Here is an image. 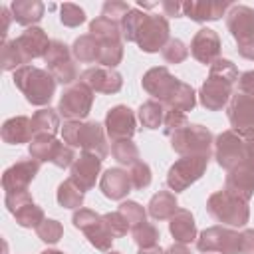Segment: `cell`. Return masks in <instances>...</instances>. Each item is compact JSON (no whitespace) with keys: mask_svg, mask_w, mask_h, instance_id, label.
Segmentation results:
<instances>
[{"mask_svg":"<svg viewBox=\"0 0 254 254\" xmlns=\"http://www.w3.org/2000/svg\"><path fill=\"white\" fill-rule=\"evenodd\" d=\"M238 81V69L230 60L218 58L210 69L206 81L198 89L200 105L206 111H220L234 95V83Z\"/></svg>","mask_w":254,"mask_h":254,"instance_id":"obj_1","label":"cell"},{"mask_svg":"<svg viewBox=\"0 0 254 254\" xmlns=\"http://www.w3.org/2000/svg\"><path fill=\"white\" fill-rule=\"evenodd\" d=\"M105 135V127L97 121H64L62 125L64 143H67L73 149L79 147L81 151L91 153L101 161L109 153Z\"/></svg>","mask_w":254,"mask_h":254,"instance_id":"obj_2","label":"cell"},{"mask_svg":"<svg viewBox=\"0 0 254 254\" xmlns=\"http://www.w3.org/2000/svg\"><path fill=\"white\" fill-rule=\"evenodd\" d=\"M12 79H14V85L26 97V101L32 105H38V107L48 105L56 93L58 81L54 79V75L48 69H42V67L30 65V64L16 69Z\"/></svg>","mask_w":254,"mask_h":254,"instance_id":"obj_3","label":"cell"},{"mask_svg":"<svg viewBox=\"0 0 254 254\" xmlns=\"http://www.w3.org/2000/svg\"><path fill=\"white\" fill-rule=\"evenodd\" d=\"M206 212L226 226H246L250 220V206L248 200H242L228 190H216L206 200Z\"/></svg>","mask_w":254,"mask_h":254,"instance_id":"obj_4","label":"cell"},{"mask_svg":"<svg viewBox=\"0 0 254 254\" xmlns=\"http://www.w3.org/2000/svg\"><path fill=\"white\" fill-rule=\"evenodd\" d=\"M226 28L244 60L254 62V10L244 4H232L226 12Z\"/></svg>","mask_w":254,"mask_h":254,"instance_id":"obj_5","label":"cell"},{"mask_svg":"<svg viewBox=\"0 0 254 254\" xmlns=\"http://www.w3.org/2000/svg\"><path fill=\"white\" fill-rule=\"evenodd\" d=\"M169 139H171V149L179 153L181 157H187V155L210 157V149L214 145L212 133L204 125H198V123H189L187 127L173 133Z\"/></svg>","mask_w":254,"mask_h":254,"instance_id":"obj_6","label":"cell"},{"mask_svg":"<svg viewBox=\"0 0 254 254\" xmlns=\"http://www.w3.org/2000/svg\"><path fill=\"white\" fill-rule=\"evenodd\" d=\"M95 91L85 85L83 81H75L67 85L62 91V97L58 101V113L65 121H81L89 115L91 105H93V95Z\"/></svg>","mask_w":254,"mask_h":254,"instance_id":"obj_7","label":"cell"},{"mask_svg":"<svg viewBox=\"0 0 254 254\" xmlns=\"http://www.w3.org/2000/svg\"><path fill=\"white\" fill-rule=\"evenodd\" d=\"M71 222L77 230H81L85 234V238L89 240V244L101 252H109L111 250V244H113V234L111 230L107 228L105 220H103V214H97L95 210L91 208H77L71 216Z\"/></svg>","mask_w":254,"mask_h":254,"instance_id":"obj_8","label":"cell"},{"mask_svg":"<svg viewBox=\"0 0 254 254\" xmlns=\"http://www.w3.org/2000/svg\"><path fill=\"white\" fill-rule=\"evenodd\" d=\"M208 159L206 155H187V157H181L177 159L171 167H169V173H167V185L171 190L177 192H183L187 190L192 183H196L206 167H208Z\"/></svg>","mask_w":254,"mask_h":254,"instance_id":"obj_9","label":"cell"},{"mask_svg":"<svg viewBox=\"0 0 254 254\" xmlns=\"http://www.w3.org/2000/svg\"><path fill=\"white\" fill-rule=\"evenodd\" d=\"M171 40V26L165 14H147L137 30L135 44L145 54H155Z\"/></svg>","mask_w":254,"mask_h":254,"instance_id":"obj_10","label":"cell"},{"mask_svg":"<svg viewBox=\"0 0 254 254\" xmlns=\"http://www.w3.org/2000/svg\"><path fill=\"white\" fill-rule=\"evenodd\" d=\"M196 248L202 254L218 252V254H240L242 236L240 232L228 226H208L196 238Z\"/></svg>","mask_w":254,"mask_h":254,"instance_id":"obj_11","label":"cell"},{"mask_svg":"<svg viewBox=\"0 0 254 254\" xmlns=\"http://www.w3.org/2000/svg\"><path fill=\"white\" fill-rule=\"evenodd\" d=\"M44 62L48 65V71L54 75V79L62 85H71L77 79V65L71 56V48H67L62 40H52Z\"/></svg>","mask_w":254,"mask_h":254,"instance_id":"obj_12","label":"cell"},{"mask_svg":"<svg viewBox=\"0 0 254 254\" xmlns=\"http://www.w3.org/2000/svg\"><path fill=\"white\" fill-rule=\"evenodd\" d=\"M214 159L216 163L230 171L232 167H236L238 163L248 159V151H246V141L232 129H226L222 133L216 135L214 139Z\"/></svg>","mask_w":254,"mask_h":254,"instance_id":"obj_13","label":"cell"},{"mask_svg":"<svg viewBox=\"0 0 254 254\" xmlns=\"http://www.w3.org/2000/svg\"><path fill=\"white\" fill-rule=\"evenodd\" d=\"M228 121L232 131H236L242 139L254 137V97L246 93H234L226 105Z\"/></svg>","mask_w":254,"mask_h":254,"instance_id":"obj_14","label":"cell"},{"mask_svg":"<svg viewBox=\"0 0 254 254\" xmlns=\"http://www.w3.org/2000/svg\"><path fill=\"white\" fill-rule=\"evenodd\" d=\"M141 85L149 95H153V99L165 105L171 99V95L177 91V87L181 85V79L175 77L165 65H159V67H151L149 71H145Z\"/></svg>","mask_w":254,"mask_h":254,"instance_id":"obj_15","label":"cell"},{"mask_svg":"<svg viewBox=\"0 0 254 254\" xmlns=\"http://www.w3.org/2000/svg\"><path fill=\"white\" fill-rule=\"evenodd\" d=\"M224 190L230 194L250 200L254 194V159H246L226 171V181H224Z\"/></svg>","mask_w":254,"mask_h":254,"instance_id":"obj_16","label":"cell"},{"mask_svg":"<svg viewBox=\"0 0 254 254\" xmlns=\"http://www.w3.org/2000/svg\"><path fill=\"white\" fill-rule=\"evenodd\" d=\"M40 171V161L36 159H20L12 167H8L2 175V189L8 192L28 190V185L36 179Z\"/></svg>","mask_w":254,"mask_h":254,"instance_id":"obj_17","label":"cell"},{"mask_svg":"<svg viewBox=\"0 0 254 254\" xmlns=\"http://www.w3.org/2000/svg\"><path fill=\"white\" fill-rule=\"evenodd\" d=\"M105 133L113 141L131 139L135 135V113L127 105H115L105 115Z\"/></svg>","mask_w":254,"mask_h":254,"instance_id":"obj_18","label":"cell"},{"mask_svg":"<svg viewBox=\"0 0 254 254\" xmlns=\"http://www.w3.org/2000/svg\"><path fill=\"white\" fill-rule=\"evenodd\" d=\"M81 81L85 85H89L93 91L97 93H117L123 87V77L117 69L113 67H103V65H95V67H87L81 73Z\"/></svg>","mask_w":254,"mask_h":254,"instance_id":"obj_19","label":"cell"},{"mask_svg":"<svg viewBox=\"0 0 254 254\" xmlns=\"http://www.w3.org/2000/svg\"><path fill=\"white\" fill-rule=\"evenodd\" d=\"M190 56L204 65H212L220 58L218 34L210 28H200L190 40Z\"/></svg>","mask_w":254,"mask_h":254,"instance_id":"obj_20","label":"cell"},{"mask_svg":"<svg viewBox=\"0 0 254 254\" xmlns=\"http://www.w3.org/2000/svg\"><path fill=\"white\" fill-rule=\"evenodd\" d=\"M230 6V2L222 0H189L183 2V14L192 22H214L220 20V16H226Z\"/></svg>","mask_w":254,"mask_h":254,"instance_id":"obj_21","label":"cell"},{"mask_svg":"<svg viewBox=\"0 0 254 254\" xmlns=\"http://www.w3.org/2000/svg\"><path fill=\"white\" fill-rule=\"evenodd\" d=\"M16 44H18V48H20V52H22L26 64H28V62H32L36 58H44L48 48H50V44H52V40H48V34L42 28L32 26V28H26L16 38Z\"/></svg>","mask_w":254,"mask_h":254,"instance_id":"obj_22","label":"cell"},{"mask_svg":"<svg viewBox=\"0 0 254 254\" xmlns=\"http://www.w3.org/2000/svg\"><path fill=\"white\" fill-rule=\"evenodd\" d=\"M69 169H71V179L75 181V185H79L83 190H89L95 187V179L99 177L101 159L91 153L81 151Z\"/></svg>","mask_w":254,"mask_h":254,"instance_id":"obj_23","label":"cell"},{"mask_svg":"<svg viewBox=\"0 0 254 254\" xmlns=\"http://www.w3.org/2000/svg\"><path fill=\"white\" fill-rule=\"evenodd\" d=\"M99 189H101L103 196H107L111 200H123L131 192L133 185H131V177H129V173L125 169L111 167L101 175Z\"/></svg>","mask_w":254,"mask_h":254,"instance_id":"obj_24","label":"cell"},{"mask_svg":"<svg viewBox=\"0 0 254 254\" xmlns=\"http://www.w3.org/2000/svg\"><path fill=\"white\" fill-rule=\"evenodd\" d=\"M2 141L8 145H22V143H30L34 139V129H32V119L26 115H16L10 117L2 123L0 129Z\"/></svg>","mask_w":254,"mask_h":254,"instance_id":"obj_25","label":"cell"},{"mask_svg":"<svg viewBox=\"0 0 254 254\" xmlns=\"http://www.w3.org/2000/svg\"><path fill=\"white\" fill-rule=\"evenodd\" d=\"M169 220H171L169 222V232L175 238V242L189 244V242L196 240V224H194V216L190 214V210L179 208Z\"/></svg>","mask_w":254,"mask_h":254,"instance_id":"obj_26","label":"cell"},{"mask_svg":"<svg viewBox=\"0 0 254 254\" xmlns=\"http://www.w3.org/2000/svg\"><path fill=\"white\" fill-rule=\"evenodd\" d=\"M65 143L58 141L56 135H34V139L28 143V153L32 159L44 163V161H50L54 163L60 155V151L64 149Z\"/></svg>","mask_w":254,"mask_h":254,"instance_id":"obj_27","label":"cell"},{"mask_svg":"<svg viewBox=\"0 0 254 254\" xmlns=\"http://www.w3.org/2000/svg\"><path fill=\"white\" fill-rule=\"evenodd\" d=\"M12 18L22 26H36L44 18V4L40 0H14L10 4Z\"/></svg>","mask_w":254,"mask_h":254,"instance_id":"obj_28","label":"cell"},{"mask_svg":"<svg viewBox=\"0 0 254 254\" xmlns=\"http://www.w3.org/2000/svg\"><path fill=\"white\" fill-rule=\"evenodd\" d=\"M177 210H179V202H177L175 192H171V190L155 192L147 204V212L155 220H169Z\"/></svg>","mask_w":254,"mask_h":254,"instance_id":"obj_29","label":"cell"},{"mask_svg":"<svg viewBox=\"0 0 254 254\" xmlns=\"http://www.w3.org/2000/svg\"><path fill=\"white\" fill-rule=\"evenodd\" d=\"M89 34H91L99 44L123 40L119 22H115V20H111V18H105V16H97L95 20L89 22Z\"/></svg>","mask_w":254,"mask_h":254,"instance_id":"obj_30","label":"cell"},{"mask_svg":"<svg viewBox=\"0 0 254 254\" xmlns=\"http://www.w3.org/2000/svg\"><path fill=\"white\" fill-rule=\"evenodd\" d=\"M32 129H34V135H56L62 129L58 109L42 107L40 111H36L32 115Z\"/></svg>","mask_w":254,"mask_h":254,"instance_id":"obj_31","label":"cell"},{"mask_svg":"<svg viewBox=\"0 0 254 254\" xmlns=\"http://www.w3.org/2000/svg\"><path fill=\"white\" fill-rule=\"evenodd\" d=\"M83 196H85V190L75 185V181L69 177L65 179L64 183H60L58 187V192H56V198H58V204L64 206V208H81L83 204Z\"/></svg>","mask_w":254,"mask_h":254,"instance_id":"obj_32","label":"cell"},{"mask_svg":"<svg viewBox=\"0 0 254 254\" xmlns=\"http://www.w3.org/2000/svg\"><path fill=\"white\" fill-rule=\"evenodd\" d=\"M71 56L81 64H93L99 60V42L91 34H83L75 38L71 46Z\"/></svg>","mask_w":254,"mask_h":254,"instance_id":"obj_33","label":"cell"},{"mask_svg":"<svg viewBox=\"0 0 254 254\" xmlns=\"http://www.w3.org/2000/svg\"><path fill=\"white\" fill-rule=\"evenodd\" d=\"M165 111H167V107L161 101L149 99V101L141 103V107H139V121L145 129H159L163 125Z\"/></svg>","mask_w":254,"mask_h":254,"instance_id":"obj_34","label":"cell"},{"mask_svg":"<svg viewBox=\"0 0 254 254\" xmlns=\"http://www.w3.org/2000/svg\"><path fill=\"white\" fill-rule=\"evenodd\" d=\"M194 105H196V93H194L192 85H189V83H185V81H181V85L177 87V91H175V93L171 95V99L165 103L167 109H179V111H183V113L192 111Z\"/></svg>","mask_w":254,"mask_h":254,"instance_id":"obj_35","label":"cell"},{"mask_svg":"<svg viewBox=\"0 0 254 254\" xmlns=\"http://www.w3.org/2000/svg\"><path fill=\"white\" fill-rule=\"evenodd\" d=\"M111 155L119 165H127L133 167L135 163H139V147L131 141V139H121V141H113L111 143Z\"/></svg>","mask_w":254,"mask_h":254,"instance_id":"obj_36","label":"cell"},{"mask_svg":"<svg viewBox=\"0 0 254 254\" xmlns=\"http://www.w3.org/2000/svg\"><path fill=\"white\" fill-rule=\"evenodd\" d=\"M12 216L16 218V222H18L22 228H38V226L46 220L42 206H38L36 202H28V204H24V206L18 208Z\"/></svg>","mask_w":254,"mask_h":254,"instance_id":"obj_37","label":"cell"},{"mask_svg":"<svg viewBox=\"0 0 254 254\" xmlns=\"http://www.w3.org/2000/svg\"><path fill=\"white\" fill-rule=\"evenodd\" d=\"M28 65L16 40H6L2 42V69L4 71H16L20 67Z\"/></svg>","mask_w":254,"mask_h":254,"instance_id":"obj_38","label":"cell"},{"mask_svg":"<svg viewBox=\"0 0 254 254\" xmlns=\"http://www.w3.org/2000/svg\"><path fill=\"white\" fill-rule=\"evenodd\" d=\"M123 60V40L119 42H103L99 44V60L97 64H101L103 67H117Z\"/></svg>","mask_w":254,"mask_h":254,"instance_id":"obj_39","label":"cell"},{"mask_svg":"<svg viewBox=\"0 0 254 254\" xmlns=\"http://www.w3.org/2000/svg\"><path fill=\"white\" fill-rule=\"evenodd\" d=\"M131 234H133V240H135V244L139 248H153V246H157V242L161 238L159 228L155 224L147 222V220L141 222L139 226L131 228Z\"/></svg>","mask_w":254,"mask_h":254,"instance_id":"obj_40","label":"cell"},{"mask_svg":"<svg viewBox=\"0 0 254 254\" xmlns=\"http://www.w3.org/2000/svg\"><path fill=\"white\" fill-rule=\"evenodd\" d=\"M145 16H147V14H145V12H141L139 8H131V10L125 14V18L119 22L123 42H135L137 30H139V26H141V22H143V18H145Z\"/></svg>","mask_w":254,"mask_h":254,"instance_id":"obj_41","label":"cell"},{"mask_svg":"<svg viewBox=\"0 0 254 254\" xmlns=\"http://www.w3.org/2000/svg\"><path fill=\"white\" fill-rule=\"evenodd\" d=\"M36 234H38V238H40L42 242H46V244H56V242H60L62 236H64V226H62V222L56 220V218H46V220L36 228Z\"/></svg>","mask_w":254,"mask_h":254,"instance_id":"obj_42","label":"cell"},{"mask_svg":"<svg viewBox=\"0 0 254 254\" xmlns=\"http://www.w3.org/2000/svg\"><path fill=\"white\" fill-rule=\"evenodd\" d=\"M161 56H163V60L167 64H181V62H185L189 58V48L185 46L183 40L171 38L167 42V46L161 50Z\"/></svg>","mask_w":254,"mask_h":254,"instance_id":"obj_43","label":"cell"},{"mask_svg":"<svg viewBox=\"0 0 254 254\" xmlns=\"http://www.w3.org/2000/svg\"><path fill=\"white\" fill-rule=\"evenodd\" d=\"M60 22L67 28H77L85 22V12L83 8H79L77 4H71V2H65L60 6Z\"/></svg>","mask_w":254,"mask_h":254,"instance_id":"obj_44","label":"cell"},{"mask_svg":"<svg viewBox=\"0 0 254 254\" xmlns=\"http://www.w3.org/2000/svg\"><path fill=\"white\" fill-rule=\"evenodd\" d=\"M117 210L125 216V220L129 222L131 228L139 226V224L145 222V218H147V210H145L139 202H135V200H121V204H119Z\"/></svg>","mask_w":254,"mask_h":254,"instance_id":"obj_45","label":"cell"},{"mask_svg":"<svg viewBox=\"0 0 254 254\" xmlns=\"http://www.w3.org/2000/svg\"><path fill=\"white\" fill-rule=\"evenodd\" d=\"M189 125V119H187V113L179 111V109H167L165 111V119H163V133L167 137H171L173 133H177L179 129L187 127Z\"/></svg>","mask_w":254,"mask_h":254,"instance_id":"obj_46","label":"cell"},{"mask_svg":"<svg viewBox=\"0 0 254 254\" xmlns=\"http://www.w3.org/2000/svg\"><path fill=\"white\" fill-rule=\"evenodd\" d=\"M129 177H131V185H133V189H137V190L147 189V187L151 185V179H153L149 165L143 163V161H139V163H135V165L131 167Z\"/></svg>","mask_w":254,"mask_h":254,"instance_id":"obj_47","label":"cell"},{"mask_svg":"<svg viewBox=\"0 0 254 254\" xmlns=\"http://www.w3.org/2000/svg\"><path fill=\"white\" fill-rule=\"evenodd\" d=\"M103 220L107 224V228L111 230L113 238H121L127 234V230H131L129 222L125 220V216L119 212V210H113V212H105L103 214Z\"/></svg>","mask_w":254,"mask_h":254,"instance_id":"obj_48","label":"cell"},{"mask_svg":"<svg viewBox=\"0 0 254 254\" xmlns=\"http://www.w3.org/2000/svg\"><path fill=\"white\" fill-rule=\"evenodd\" d=\"M129 10H131V8H129L127 2H121V0H107V2L103 4L101 16L111 18V20H115V22H121Z\"/></svg>","mask_w":254,"mask_h":254,"instance_id":"obj_49","label":"cell"},{"mask_svg":"<svg viewBox=\"0 0 254 254\" xmlns=\"http://www.w3.org/2000/svg\"><path fill=\"white\" fill-rule=\"evenodd\" d=\"M28 202H34V198H32V194H30L28 190L8 192V194L4 196V204H6V208H8L10 214H14L18 208H22V206L28 204Z\"/></svg>","mask_w":254,"mask_h":254,"instance_id":"obj_50","label":"cell"},{"mask_svg":"<svg viewBox=\"0 0 254 254\" xmlns=\"http://www.w3.org/2000/svg\"><path fill=\"white\" fill-rule=\"evenodd\" d=\"M236 83H238V91L240 93H246V95L254 97V69H248V71L240 73Z\"/></svg>","mask_w":254,"mask_h":254,"instance_id":"obj_51","label":"cell"},{"mask_svg":"<svg viewBox=\"0 0 254 254\" xmlns=\"http://www.w3.org/2000/svg\"><path fill=\"white\" fill-rule=\"evenodd\" d=\"M242 236V248L240 254H254V228H246L240 232Z\"/></svg>","mask_w":254,"mask_h":254,"instance_id":"obj_52","label":"cell"},{"mask_svg":"<svg viewBox=\"0 0 254 254\" xmlns=\"http://www.w3.org/2000/svg\"><path fill=\"white\" fill-rule=\"evenodd\" d=\"M161 8H163L165 16H173V18H181L183 16V4L181 2L165 0V2H161Z\"/></svg>","mask_w":254,"mask_h":254,"instance_id":"obj_53","label":"cell"},{"mask_svg":"<svg viewBox=\"0 0 254 254\" xmlns=\"http://www.w3.org/2000/svg\"><path fill=\"white\" fill-rule=\"evenodd\" d=\"M0 20H2V28H0V36H2V42H6V34H8V26H10V20L12 18V12L8 6H2L0 8Z\"/></svg>","mask_w":254,"mask_h":254,"instance_id":"obj_54","label":"cell"},{"mask_svg":"<svg viewBox=\"0 0 254 254\" xmlns=\"http://www.w3.org/2000/svg\"><path fill=\"white\" fill-rule=\"evenodd\" d=\"M165 252H167V254H190V250L187 248V244H181V242L171 244V246H169Z\"/></svg>","mask_w":254,"mask_h":254,"instance_id":"obj_55","label":"cell"},{"mask_svg":"<svg viewBox=\"0 0 254 254\" xmlns=\"http://www.w3.org/2000/svg\"><path fill=\"white\" fill-rule=\"evenodd\" d=\"M137 254H167V252L163 248H159V246H153V248H139Z\"/></svg>","mask_w":254,"mask_h":254,"instance_id":"obj_56","label":"cell"},{"mask_svg":"<svg viewBox=\"0 0 254 254\" xmlns=\"http://www.w3.org/2000/svg\"><path fill=\"white\" fill-rule=\"evenodd\" d=\"M246 141V151H248V159H254V137L244 139Z\"/></svg>","mask_w":254,"mask_h":254,"instance_id":"obj_57","label":"cell"},{"mask_svg":"<svg viewBox=\"0 0 254 254\" xmlns=\"http://www.w3.org/2000/svg\"><path fill=\"white\" fill-rule=\"evenodd\" d=\"M40 254H64L62 250H52V248H48V250H42Z\"/></svg>","mask_w":254,"mask_h":254,"instance_id":"obj_58","label":"cell"},{"mask_svg":"<svg viewBox=\"0 0 254 254\" xmlns=\"http://www.w3.org/2000/svg\"><path fill=\"white\" fill-rule=\"evenodd\" d=\"M107 254H121V252H115V250H109Z\"/></svg>","mask_w":254,"mask_h":254,"instance_id":"obj_59","label":"cell"}]
</instances>
